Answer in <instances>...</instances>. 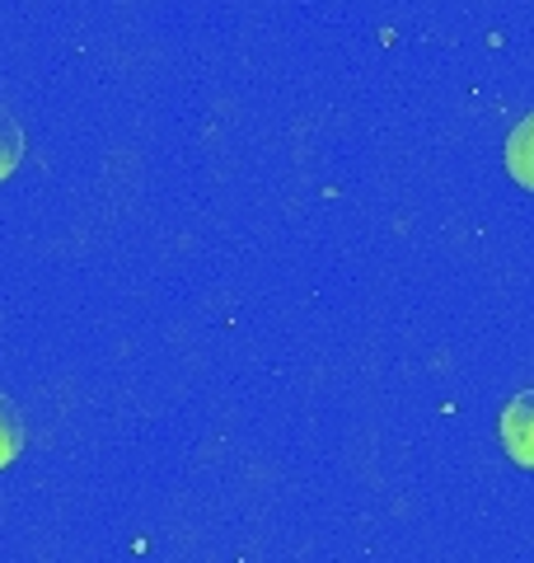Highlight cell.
Instances as JSON below:
<instances>
[{
    "label": "cell",
    "mask_w": 534,
    "mask_h": 563,
    "mask_svg": "<svg viewBox=\"0 0 534 563\" xmlns=\"http://www.w3.org/2000/svg\"><path fill=\"white\" fill-rule=\"evenodd\" d=\"M502 446L521 470H534V390L515 395L502 413Z\"/></svg>",
    "instance_id": "6da1fadb"
},
{
    "label": "cell",
    "mask_w": 534,
    "mask_h": 563,
    "mask_svg": "<svg viewBox=\"0 0 534 563\" xmlns=\"http://www.w3.org/2000/svg\"><path fill=\"white\" fill-rule=\"evenodd\" d=\"M507 174L534 192V113L515 122V132L507 136Z\"/></svg>",
    "instance_id": "7a4b0ae2"
},
{
    "label": "cell",
    "mask_w": 534,
    "mask_h": 563,
    "mask_svg": "<svg viewBox=\"0 0 534 563\" xmlns=\"http://www.w3.org/2000/svg\"><path fill=\"white\" fill-rule=\"evenodd\" d=\"M20 451H24V418L5 395H0V470L20 461Z\"/></svg>",
    "instance_id": "3957f363"
},
{
    "label": "cell",
    "mask_w": 534,
    "mask_h": 563,
    "mask_svg": "<svg viewBox=\"0 0 534 563\" xmlns=\"http://www.w3.org/2000/svg\"><path fill=\"white\" fill-rule=\"evenodd\" d=\"M20 161H24V132H20V122H14V113L0 109V184L20 169Z\"/></svg>",
    "instance_id": "277c9868"
}]
</instances>
